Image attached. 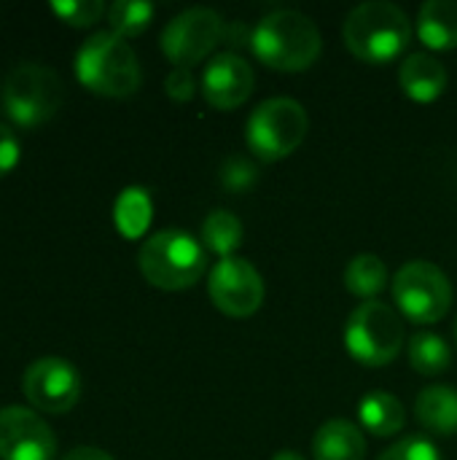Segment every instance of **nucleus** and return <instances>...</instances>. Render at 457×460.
<instances>
[{"mask_svg": "<svg viewBox=\"0 0 457 460\" xmlns=\"http://www.w3.org/2000/svg\"><path fill=\"white\" fill-rule=\"evenodd\" d=\"M75 78L94 94L129 97L143 81L135 49L113 30L89 35L75 51Z\"/></svg>", "mask_w": 457, "mask_h": 460, "instance_id": "obj_3", "label": "nucleus"}, {"mask_svg": "<svg viewBox=\"0 0 457 460\" xmlns=\"http://www.w3.org/2000/svg\"><path fill=\"white\" fill-rule=\"evenodd\" d=\"M164 89L175 102H189L197 92V81H194L189 67H172L167 81H164Z\"/></svg>", "mask_w": 457, "mask_h": 460, "instance_id": "obj_27", "label": "nucleus"}, {"mask_svg": "<svg viewBox=\"0 0 457 460\" xmlns=\"http://www.w3.org/2000/svg\"><path fill=\"white\" fill-rule=\"evenodd\" d=\"M226 38V24L213 8H189L162 30V51L175 67H194Z\"/></svg>", "mask_w": 457, "mask_h": 460, "instance_id": "obj_9", "label": "nucleus"}, {"mask_svg": "<svg viewBox=\"0 0 457 460\" xmlns=\"http://www.w3.org/2000/svg\"><path fill=\"white\" fill-rule=\"evenodd\" d=\"M399 84L404 94L415 102H434L447 89V67L426 51H415L404 59L399 70Z\"/></svg>", "mask_w": 457, "mask_h": 460, "instance_id": "obj_14", "label": "nucleus"}, {"mask_svg": "<svg viewBox=\"0 0 457 460\" xmlns=\"http://www.w3.org/2000/svg\"><path fill=\"white\" fill-rule=\"evenodd\" d=\"M388 280H391L388 267L374 253H358L345 267V288L364 302L377 299L388 288Z\"/></svg>", "mask_w": 457, "mask_h": 460, "instance_id": "obj_19", "label": "nucleus"}, {"mask_svg": "<svg viewBox=\"0 0 457 460\" xmlns=\"http://www.w3.org/2000/svg\"><path fill=\"white\" fill-rule=\"evenodd\" d=\"M253 54L272 70L299 73L315 65L323 40L318 24L302 11H272L250 32Z\"/></svg>", "mask_w": 457, "mask_h": 460, "instance_id": "obj_1", "label": "nucleus"}, {"mask_svg": "<svg viewBox=\"0 0 457 460\" xmlns=\"http://www.w3.org/2000/svg\"><path fill=\"white\" fill-rule=\"evenodd\" d=\"M345 348L364 367L391 364L404 348L401 315L380 299L361 302L345 323Z\"/></svg>", "mask_w": 457, "mask_h": 460, "instance_id": "obj_6", "label": "nucleus"}, {"mask_svg": "<svg viewBox=\"0 0 457 460\" xmlns=\"http://www.w3.org/2000/svg\"><path fill=\"white\" fill-rule=\"evenodd\" d=\"M19 162V137L8 124H0V178L8 175Z\"/></svg>", "mask_w": 457, "mask_h": 460, "instance_id": "obj_28", "label": "nucleus"}, {"mask_svg": "<svg viewBox=\"0 0 457 460\" xmlns=\"http://www.w3.org/2000/svg\"><path fill=\"white\" fill-rule=\"evenodd\" d=\"M358 418H361L364 431L374 437H393L407 426V410L401 399L385 391H374L364 396L358 407Z\"/></svg>", "mask_w": 457, "mask_h": 460, "instance_id": "obj_18", "label": "nucleus"}, {"mask_svg": "<svg viewBox=\"0 0 457 460\" xmlns=\"http://www.w3.org/2000/svg\"><path fill=\"white\" fill-rule=\"evenodd\" d=\"M154 13H156L154 3H145V0H116L108 8V22H110V30L116 35L135 38V35L148 30Z\"/></svg>", "mask_w": 457, "mask_h": 460, "instance_id": "obj_23", "label": "nucleus"}, {"mask_svg": "<svg viewBox=\"0 0 457 460\" xmlns=\"http://www.w3.org/2000/svg\"><path fill=\"white\" fill-rule=\"evenodd\" d=\"M62 460H113V456L100 450V447H75Z\"/></svg>", "mask_w": 457, "mask_h": 460, "instance_id": "obj_29", "label": "nucleus"}, {"mask_svg": "<svg viewBox=\"0 0 457 460\" xmlns=\"http://www.w3.org/2000/svg\"><path fill=\"white\" fill-rule=\"evenodd\" d=\"M310 116L294 97H269L248 119L245 140L248 148L264 159L277 162L291 156L307 137Z\"/></svg>", "mask_w": 457, "mask_h": 460, "instance_id": "obj_7", "label": "nucleus"}, {"mask_svg": "<svg viewBox=\"0 0 457 460\" xmlns=\"http://www.w3.org/2000/svg\"><path fill=\"white\" fill-rule=\"evenodd\" d=\"M253 67L240 54L224 51L202 73V94L218 111H234L253 94Z\"/></svg>", "mask_w": 457, "mask_h": 460, "instance_id": "obj_13", "label": "nucleus"}, {"mask_svg": "<svg viewBox=\"0 0 457 460\" xmlns=\"http://www.w3.org/2000/svg\"><path fill=\"white\" fill-rule=\"evenodd\" d=\"M151 216H154V202H151V194H148L145 189L129 186V189H124V191L116 197L113 221H116V229H119L127 240L140 237V234L148 229Z\"/></svg>", "mask_w": 457, "mask_h": 460, "instance_id": "obj_20", "label": "nucleus"}, {"mask_svg": "<svg viewBox=\"0 0 457 460\" xmlns=\"http://www.w3.org/2000/svg\"><path fill=\"white\" fill-rule=\"evenodd\" d=\"M143 278L162 291L191 288L207 270L205 245L183 229H162L151 234L137 253Z\"/></svg>", "mask_w": 457, "mask_h": 460, "instance_id": "obj_4", "label": "nucleus"}, {"mask_svg": "<svg viewBox=\"0 0 457 460\" xmlns=\"http://www.w3.org/2000/svg\"><path fill=\"white\" fill-rule=\"evenodd\" d=\"M51 11L70 27H89L105 13L102 0H54Z\"/></svg>", "mask_w": 457, "mask_h": 460, "instance_id": "obj_24", "label": "nucleus"}, {"mask_svg": "<svg viewBox=\"0 0 457 460\" xmlns=\"http://www.w3.org/2000/svg\"><path fill=\"white\" fill-rule=\"evenodd\" d=\"M450 361H453V350L444 342V337L434 332H417L409 340V364L417 375L426 377L444 375L450 369Z\"/></svg>", "mask_w": 457, "mask_h": 460, "instance_id": "obj_21", "label": "nucleus"}, {"mask_svg": "<svg viewBox=\"0 0 457 460\" xmlns=\"http://www.w3.org/2000/svg\"><path fill=\"white\" fill-rule=\"evenodd\" d=\"M377 460H442L439 450L426 437H407L396 445H391Z\"/></svg>", "mask_w": 457, "mask_h": 460, "instance_id": "obj_25", "label": "nucleus"}, {"mask_svg": "<svg viewBox=\"0 0 457 460\" xmlns=\"http://www.w3.org/2000/svg\"><path fill=\"white\" fill-rule=\"evenodd\" d=\"M202 243L221 259L234 256L242 243V221L232 210H213L202 224Z\"/></svg>", "mask_w": 457, "mask_h": 460, "instance_id": "obj_22", "label": "nucleus"}, {"mask_svg": "<svg viewBox=\"0 0 457 460\" xmlns=\"http://www.w3.org/2000/svg\"><path fill=\"white\" fill-rule=\"evenodd\" d=\"M22 391L35 412L65 415L81 399V375L70 361L46 356L27 367Z\"/></svg>", "mask_w": 457, "mask_h": 460, "instance_id": "obj_10", "label": "nucleus"}, {"mask_svg": "<svg viewBox=\"0 0 457 460\" xmlns=\"http://www.w3.org/2000/svg\"><path fill=\"white\" fill-rule=\"evenodd\" d=\"M415 415L426 431L453 437L457 434V391L453 385L423 388L415 402Z\"/></svg>", "mask_w": 457, "mask_h": 460, "instance_id": "obj_16", "label": "nucleus"}, {"mask_svg": "<svg viewBox=\"0 0 457 460\" xmlns=\"http://www.w3.org/2000/svg\"><path fill=\"white\" fill-rule=\"evenodd\" d=\"M256 181V167L248 162V159H242V156H234V159H229L226 164H224V170H221V183L226 186V189H248L250 183Z\"/></svg>", "mask_w": 457, "mask_h": 460, "instance_id": "obj_26", "label": "nucleus"}, {"mask_svg": "<svg viewBox=\"0 0 457 460\" xmlns=\"http://www.w3.org/2000/svg\"><path fill=\"white\" fill-rule=\"evenodd\" d=\"M272 460H304V456L296 453V450H280V453H275Z\"/></svg>", "mask_w": 457, "mask_h": 460, "instance_id": "obj_30", "label": "nucleus"}, {"mask_svg": "<svg viewBox=\"0 0 457 460\" xmlns=\"http://www.w3.org/2000/svg\"><path fill=\"white\" fill-rule=\"evenodd\" d=\"M345 46L369 65L393 62L412 40L409 16L391 0H369L356 5L342 24Z\"/></svg>", "mask_w": 457, "mask_h": 460, "instance_id": "obj_2", "label": "nucleus"}, {"mask_svg": "<svg viewBox=\"0 0 457 460\" xmlns=\"http://www.w3.org/2000/svg\"><path fill=\"white\" fill-rule=\"evenodd\" d=\"M417 38L434 49H457V0H428L417 13Z\"/></svg>", "mask_w": 457, "mask_h": 460, "instance_id": "obj_17", "label": "nucleus"}, {"mask_svg": "<svg viewBox=\"0 0 457 460\" xmlns=\"http://www.w3.org/2000/svg\"><path fill=\"white\" fill-rule=\"evenodd\" d=\"M57 439L48 423L30 407L0 410V460H54Z\"/></svg>", "mask_w": 457, "mask_h": 460, "instance_id": "obj_12", "label": "nucleus"}, {"mask_svg": "<svg viewBox=\"0 0 457 460\" xmlns=\"http://www.w3.org/2000/svg\"><path fill=\"white\" fill-rule=\"evenodd\" d=\"M315 460H364L366 458V437L350 420H326L312 439Z\"/></svg>", "mask_w": 457, "mask_h": 460, "instance_id": "obj_15", "label": "nucleus"}, {"mask_svg": "<svg viewBox=\"0 0 457 460\" xmlns=\"http://www.w3.org/2000/svg\"><path fill=\"white\" fill-rule=\"evenodd\" d=\"M393 299L404 318L436 323L453 307L450 278L431 261H409L393 278Z\"/></svg>", "mask_w": 457, "mask_h": 460, "instance_id": "obj_8", "label": "nucleus"}, {"mask_svg": "<svg viewBox=\"0 0 457 460\" xmlns=\"http://www.w3.org/2000/svg\"><path fill=\"white\" fill-rule=\"evenodd\" d=\"M455 342H457V321H455Z\"/></svg>", "mask_w": 457, "mask_h": 460, "instance_id": "obj_31", "label": "nucleus"}, {"mask_svg": "<svg viewBox=\"0 0 457 460\" xmlns=\"http://www.w3.org/2000/svg\"><path fill=\"white\" fill-rule=\"evenodd\" d=\"M62 97V78L48 65L22 62L3 81V111L19 127L46 124L59 111Z\"/></svg>", "mask_w": 457, "mask_h": 460, "instance_id": "obj_5", "label": "nucleus"}, {"mask_svg": "<svg viewBox=\"0 0 457 460\" xmlns=\"http://www.w3.org/2000/svg\"><path fill=\"white\" fill-rule=\"evenodd\" d=\"M207 294L215 310H221L229 318H248L264 305V280L259 270L240 259H218V264L210 270Z\"/></svg>", "mask_w": 457, "mask_h": 460, "instance_id": "obj_11", "label": "nucleus"}]
</instances>
